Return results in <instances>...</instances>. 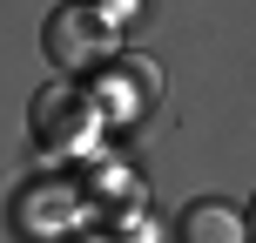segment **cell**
Listing matches in <instances>:
<instances>
[{
	"mask_svg": "<svg viewBox=\"0 0 256 243\" xmlns=\"http://www.w3.org/2000/svg\"><path fill=\"white\" fill-rule=\"evenodd\" d=\"M176 236L182 243H250V209L222 203V196H202L176 216Z\"/></svg>",
	"mask_w": 256,
	"mask_h": 243,
	"instance_id": "4",
	"label": "cell"
},
{
	"mask_svg": "<svg viewBox=\"0 0 256 243\" xmlns=\"http://www.w3.org/2000/svg\"><path fill=\"white\" fill-rule=\"evenodd\" d=\"M68 209H74V189H48V203H40V189H27L20 196V209H14V216H20V236L34 230V216H48V223H61Z\"/></svg>",
	"mask_w": 256,
	"mask_h": 243,
	"instance_id": "5",
	"label": "cell"
},
{
	"mask_svg": "<svg viewBox=\"0 0 256 243\" xmlns=\"http://www.w3.org/2000/svg\"><path fill=\"white\" fill-rule=\"evenodd\" d=\"M94 122H102V102L81 95L74 81H54V88L34 95V142L40 149H74Z\"/></svg>",
	"mask_w": 256,
	"mask_h": 243,
	"instance_id": "2",
	"label": "cell"
},
{
	"mask_svg": "<svg viewBox=\"0 0 256 243\" xmlns=\"http://www.w3.org/2000/svg\"><path fill=\"white\" fill-rule=\"evenodd\" d=\"M108 14H115V21H128V14H135V0H102Z\"/></svg>",
	"mask_w": 256,
	"mask_h": 243,
	"instance_id": "6",
	"label": "cell"
},
{
	"mask_svg": "<svg viewBox=\"0 0 256 243\" xmlns=\"http://www.w3.org/2000/svg\"><path fill=\"white\" fill-rule=\"evenodd\" d=\"M250 243H256V203H250Z\"/></svg>",
	"mask_w": 256,
	"mask_h": 243,
	"instance_id": "7",
	"label": "cell"
},
{
	"mask_svg": "<svg viewBox=\"0 0 256 243\" xmlns=\"http://www.w3.org/2000/svg\"><path fill=\"white\" fill-rule=\"evenodd\" d=\"M94 102H102V122H135L142 108L155 102V61H135V54H122V61L94 68Z\"/></svg>",
	"mask_w": 256,
	"mask_h": 243,
	"instance_id": "3",
	"label": "cell"
},
{
	"mask_svg": "<svg viewBox=\"0 0 256 243\" xmlns=\"http://www.w3.org/2000/svg\"><path fill=\"white\" fill-rule=\"evenodd\" d=\"M115 27L122 21L102 0H68V7H54L48 27H40V54H48V68H61L68 81L94 75V68H108V54H115Z\"/></svg>",
	"mask_w": 256,
	"mask_h": 243,
	"instance_id": "1",
	"label": "cell"
}]
</instances>
